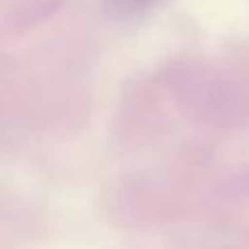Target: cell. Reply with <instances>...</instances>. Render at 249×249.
<instances>
[{"label": "cell", "mask_w": 249, "mask_h": 249, "mask_svg": "<svg viewBox=\"0 0 249 249\" xmlns=\"http://www.w3.org/2000/svg\"><path fill=\"white\" fill-rule=\"evenodd\" d=\"M121 9H140V7H146L151 4L153 0H114Z\"/></svg>", "instance_id": "cell-1"}]
</instances>
